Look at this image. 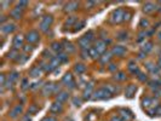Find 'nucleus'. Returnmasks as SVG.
I'll list each match as a JSON object with an SVG mask.
<instances>
[{
	"label": "nucleus",
	"instance_id": "f257e3e1",
	"mask_svg": "<svg viewBox=\"0 0 161 121\" xmlns=\"http://www.w3.org/2000/svg\"><path fill=\"white\" fill-rule=\"evenodd\" d=\"M111 97V93L108 91V89L107 87H103V89H99L97 90L95 93H93V99L96 100H99V99H108Z\"/></svg>",
	"mask_w": 161,
	"mask_h": 121
},
{
	"label": "nucleus",
	"instance_id": "f03ea898",
	"mask_svg": "<svg viewBox=\"0 0 161 121\" xmlns=\"http://www.w3.org/2000/svg\"><path fill=\"white\" fill-rule=\"evenodd\" d=\"M124 15H125L124 10H121V9L115 10V11L111 13V16H110V22L114 23V24L120 23L121 21H124Z\"/></svg>",
	"mask_w": 161,
	"mask_h": 121
},
{
	"label": "nucleus",
	"instance_id": "7ed1b4c3",
	"mask_svg": "<svg viewBox=\"0 0 161 121\" xmlns=\"http://www.w3.org/2000/svg\"><path fill=\"white\" fill-rule=\"evenodd\" d=\"M52 22H53V17L51 15L44 16L43 19H41V22H40V29H41L43 32H46L51 27Z\"/></svg>",
	"mask_w": 161,
	"mask_h": 121
},
{
	"label": "nucleus",
	"instance_id": "20e7f679",
	"mask_svg": "<svg viewBox=\"0 0 161 121\" xmlns=\"http://www.w3.org/2000/svg\"><path fill=\"white\" fill-rule=\"evenodd\" d=\"M25 40L29 44L36 43L38 40H39V33L36 30H30V32H28V33H27V35H25Z\"/></svg>",
	"mask_w": 161,
	"mask_h": 121
},
{
	"label": "nucleus",
	"instance_id": "39448f33",
	"mask_svg": "<svg viewBox=\"0 0 161 121\" xmlns=\"http://www.w3.org/2000/svg\"><path fill=\"white\" fill-rule=\"evenodd\" d=\"M95 49L97 50V52L99 55H103L107 50V41L104 40H97L96 41V45H95Z\"/></svg>",
	"mask_w": 161,
	"mask_h": 121
},
{
	"label": "nucleus",
	"instance_id": "423d86ee",
	"mask_svg": "<svg viewBox=\"0 0 161 121\" xmlns=\"http://www.w3.org/2000/svg\"><path fill=\"white\" fill-rule=\"evenodd\" d=\"M62 82L65 84V86H69V89H74V87H75V82H74V80H73L72 74H69V73L65 74V75L63 76Z\"/></svg>",
	"mask_w": 161,
	"mask_h": 121
},
{
	"label": "nucleus",
	"instance_id": "0eeeda50",
	"mask_svg": "<svg viewBox=\"0 0 161 121\" xmlns=\"http://www.w3.org/2000/svg\"><path fill=\"white\" fill-rule=\"evenodd\" d=\"M111 53H113V55H115V56L121 57L126 53V47H125V46H121V45H116V46H114V47H113Z\"/></svg>",
	"mask_w": 161,
	"mask_h": 121
},
{
	"label": "nucleus",
	"instance_id": "6e6552de",
	"mask_svg": "<svg viewBox=\"0 0 161 121\" xmlns=\"http://www.w3.org/2000/svg\"><path fill=\"white\" fill-rule=\"evenodd\" d=\"M78 44H79V47L81 49V50H90L91 47V41H89L85 36H83V38H80L79 39V41H78Z\"/></svg>",
	"mask_w": 161,
	"mask_h": 121
},
{
	"label": "nucleus",
	"instance_id": "1a4fd4ad",
	"mask_svg": "<svg viewBox=\"0 0 161 121\" xmlns=\"http://www.w3.org/2000/svg\"><path fill=\"white\" fill-rule=\"evenodd\" d=\"M12 45H13V49H15V50H18V49L23 47V46H24L23 45V36L22 35H16L15 39H13Z\"/></svg>",
	"mask_w": 161,
	"mask_h": 121
},
{
	"label": "nucleus",
	"instance_id": "9d476101",
	"mask_svg": "<svg viewBox=\"0 0 161 121\" xmlns=\"http://www.w3.org/2000/svg\"><path fill=\"white\" fill-rule=\"evenodd\" d=\"M136 91H137V86L136 85H129L126 87V90H125V96L127 98H132L133 95L136 93Z\"/></svg>",
	"mask_w": 161,
	"mask_h": 121
},
{
	"label": "nucleus",
	"instance_id": "9b49d317",
	"mask_svg": "<svg viewBox=\"0 0 161 121\" xmlns=\"http://www.w3.org/2000/svg\"><path fill=\"white\" fill-rule=\"evenodd\" d=\"M15 29H16V25L13 23H6V24L1 25V32L4 34H10V33H12Z\"/></svg>",
	"mask_w": 161,
	"mask_h": 121
},
{
	"label": "nucleus",
	"instance_id": "f8f14e48",
	"mask_svg": "<svg viewBox=\"0 0 161 121\" xmlns=\"http://www.w3.org/2000/svg\"><path fill=\"white\" fill-rule=\"evenodd\" d=\"M22 15H23L22 8H15L13 10H11V12H10V16H11L13 19H19V18H22Z\"/></svg>",
	"mask_w": 161,
	"mask_h": 121
},
{
	"label": "nucleus",
	"instance_id": "ddd939ff",
	"mask_svg": "<svg viewBox=\"0 0 161 121\" xmlns=\"http://www.w3.org/2000/svg\"><path fill=\"white\" fill-rule=\"evenodd\" d=\"M55 92V85L53 84H46L43 89V95L44 96H49L51 93Z\"/></svg>",
	"mask_w": 161,
	"mask_h": 121
},
{
	"label": "nucleus",
	"instance_id": "4468645a",
	"mask_svg": "<svg viewBox=\"0 0 161 121\" xmlns=\"http://www.w3.org/2000/svg\"><path fill=\"white\" fill-rule=\"evenodd\" d=\"M62 110H63V107H62V103H59V102L53 103L51 105V108H50V111L52 114H58V113H61Z\"/></svg>",
	"mask_w": 161,
	"mask_h": 121
},
{
	"label": "nucleus",
	"instance_id": "2eb2a0df",
	"mask_svg": "<svg viewBox=\"0 0 161 121\" xmlns=\"http://www.w3.org/2000/svg\"><path fill=\"white\" fill-rule=\"evenodd\" d=\"M156 10V6L155 4H153V3H145L144 4V8H143V11L145 13H151Z\"/></svg>",
	"mask_w": 161,
	"mask_h": 121
},
{
	"label": "nucleus",
	"instance_id": "dca6fc26",
	"mask_svg": "<svg viewBox=\"0 0 161 121\" xmlns=\"http://www.w3.org/2000/svg\"><path fill=\"white\" fill-rule=\"evenodd\" d=\"M78 6H79V4H78L76 1H70V3H68V4L65 5L64 10H65L67 12H72V11H75V10L78 9Z\"/></svg>",
	"mask_w": 161,
	"mask_h": 121
},
{
	"label": "nucleus",
	"instance_id": "f3484780",
	"mask_svg": "<svg viewBox=\"0 0 161 121\" xmlns=\"http://www.w3.org/2000/svg\"><path fill=\"white\" fill-rule=\"evenodd\" d=\"M68 98H69V93L65 92V91H63V92H61V93H59V95L57 96V102L63 103V102H65V100H68Z\"/></svg>",
	"mask_w": 161,
	"mask_h": 121
},
{
	"label": "nucleus",
	"instance_id": "a211bd4d",
	"mask_svg": "<svg viewBox=\"0 0 161 121\" xmlns=\"http://www.w3.org/2000/svg\"><path fill=\"white\" fill-rule=\"evenodd\" d=\"M22 113V107L21 105H16L11 111H10V116L11 118H17L19 114Z\"/></svg>",
	"mask_w": 161,
	"mask_h": 121
},
{
	"label": "nucleus",
	"instance_id": "6ab92c4d",
	"mask_svg": "<svg viewBox=\"0 0 161 121\" xmlns=\"http://www.w3.org/2000/svg\"><path fill=\"white\" fill-rule=\"evenodd\" d=\"M40 74H41V68H39V67H34V68H32L29 75L32 78H39Z\"/></svg>",
	"mask_w": 161,
	"mask_h": 121
},
{
	"label": "nucleus",
	"instance_id": "aec40b11",
	"mask_svg": "<svg viewBox=\"0 0 161 121\" xmlns=\"http://www.w3.org/2000/svg\"><path fill=\"white\" fill-rule=\"evenodd\" d=\"M92 87H93V84H92V82L87 85V87H86L85 91H84V99H89V98H90L91 91H92Z\"/></svg>",
	"mask_w": 161,
	"mask_h": 121
},
{
	"label": "nucleus",
	"instance_id": "412c9836",
	"mask_svg": "<svg viewBox=\"0 0 161 121\" xmlns=\"http://www.w3.org/2000/svg\"><path fill=\"white\" fill-rule=\"evenodd\" d=\"M156 100L155 99H153V98H149V97H147L143 99V105L147 107V108H149V107H151L154 103H155Z\"/></svg>",
	"mask_w": 161,
	"mask_h": 121
},
{
	"label": "nucleus",
	"instance_id": "4be33fe9",
	"mask_svg": "<svg viewBox=\"0 0 161 121\" xmlns=\"http://www.w3.org/2000/svg\"><path fill=\"white\" fill-rule=\"evenodd\" d=\"M74 70H75L78 74H84L85 70H86V67H85L84 64H81V63H79V64H76V65L74 67Z\"/></svg>",
	"mask_w": 161,
	"mask_h": 121
},
{
	"label": "nucleus",
	"instance_id": "5701e85b",
	"mask_svg": "<svg viewBox=\"0 0 161 121\" xmlns=\"http://www.w3.org/2000/svg\"><path fill=\"white\" fill-rule=\"evenodd\" d=\"M153 50V44L150 43V41H148V43H145L144 45H143V47H142V51L143 52H145V53H148L149 51H151Z\"/></svg>",
	"mask_w": 161,
	"mask_h": 121
},
{
	"label": "nucleus",
	"instance_id": "b1692460",
	"mask_svg": "<svg viewBox=\"0 0 161 121\" xmlns=\"http://www.w3.org/2000/svg\"><path fill=\"white\" fill-rule=\"evenodd\" d=\"M51 47H52L53 51H56L57 53H61V51H62V45L59 44V43H53L51 45Z\"/></svg>",
	"mask_w": 161,
	"mask_h": 121
},
{
	"label": "nucleus",
	"instance_id": "393cba45",
	"mask_svg": "<svg viewBox=\"0 0 161 121\" xmlns=\"http://www.w3.org/2000/svg\"><path fill=\"white\" fill-rule=\"evenodd\" d=\"M57 58L59 59V62H61V63H65L67 60H68V56H67L65 53H63V52L57 53Z\"/></svg>",
	"mask_w": 161,
	"mask_h": 121
},
{
	"label": "nucleus",
	"instance_id": "a878e982",
	"mask_svg": "<svg viewBox=\"0 0 161 121\" xmlns=\"http://www.w3.org/2000/svg\"><path fill=\"white\" fill-rule=\"evenodd\" d=\"M110 58H111V56H110L109 52L103 53V56L100 57V62H102V63H107V62H109V60H110Z\"/></svg>",
	"mask_w": 161,
	"mask_h": 121
},
{
	"label": "nucleus",
	"instance_id": "bb28decb",
	"mask_svg": "<svg viewBox=\"0 0 161 121\" xmlns=\"http://www.w3.org/2000/svg\"><path fill=\"white\" fill-rule=\"evenodd\" d=\"M89 53H90V56H91L92 58H98V57H99V53L97 52V50H96L95 47H91V49L89 50Z\"/></svg>",
	"mask_w": 161,
	"mask_h": 121
},
{
	"label": "nucleus",
	"instance_id": "cd10ccee",
	"mask_svg": "<svg viewBox=\"0 0 161 121\" xmlns=\"http://www.w3.org/2000/svg\"><path fill=\"white\" fill-rule=\"evenodd\" d=\"M75 21H76V17H75V16H70V17L65 21V25L70 27V25H73V24L75 23Z\"/></svg>",
	"mask_w": 161,
	"mask_h": 121
},
{
	"label": "nucleus",
	"instance_id": "c85d7f7f",
	"mask_svg": "<svg viewBox=\"0 0 161 121\" xmlns=\"http://www.w3.org/2000/svg\"><path fill=\"white\" fill-rule=\"evenodd\" d=\"M129 69H130V72L133 73V74H139V73H140V72L138 70V68H137V67H136L135 64H133L132 62H131L130 65H129Z\"/></svg>",
	"mask_w": 161,
	"mask_h": 121
},
{
	"label": "nucleus",
	"instance_id": "c756f323",
	"mask_svg": "<svg viewBox=\"0 0 161 121\" xmlns=\"http://www.w3.org/2000/svg\"><path fill=\"white\" fill-rule=\"evenodd\" d=\"M114 78H115V80H119V81H124V80H126V75L124 73H118Z\"/></svg>",
	"mask_w": 161,
	"mask_h": 121
},
{
	"label": "nucleus",
	"instance_id": "7c9ffc66",
	"mask_svg": "<svg viewBox=\"0 0 161 121\" xmlns=\"http://www.w3.org/2000/svg\"><path fill=\"white\" fill-rule=\"evenodd\" d=\"M139 25L142 27V28H148V27H149V21H148V19H145V18H142V19H140Z\"/></svg>",
	"mask_w": 161,
	"mask_h": 121
},
{
	"label": "nucleus",
	"instance_id": "2f4dec72",
	"mask_svg": "<svg viewBox=\"0 0 161 121\" xmlns=\"http://www.w3.org/2000/svg\"><path fill=\"white\" fill-rule=\"evenodd\" d=\"M84 25H85V21H80V22H79V24L76 23V24L74 25L75 28L73 29V32H78V30H80V29H81V28H83Z\"/></svg>",
	"mask_w": 161,
	"mask_h": 121
},
{
	"label": "nucleus",
	"instance_id": "473e14b6",
	"mask_svg": "<svg viewBox=\"0 0 161 121\" xmlns=\"http://www.w3.org/2000/svg\"><path fill=\"white\" fill-rule=\"evenodd\" d=\"M93 35H95V34H93V32H92V30H89L84 36H85L87 40H89V41H92V40H93Z\"/></svg>",
	"mask_w": 161,
	"mask_h": 121
},
{
	"label": "nucleus",
	"instance_id": "72a5a7b5",
	"mask_svg": "<svg viewBox=\"0 0 161 121\" xmlns=\"http://www.w3.org/2000/svg\"><path fill=\"white\" fill-rule=\"evenodd\" d=\"M16 56H18V52H17V50H15V49H13L11 52H9V55H8V57L11 58V59L16 58ZM16 59H17V58H16Z\"/></svg>",
	"mask_w": 161,
	"mask_h": 121
},
{
	"label": "nucleus",
	"instance_id": "f704fd0d",
	"mask_svg": "<svg viewBox=\"0 0 161 121\" xmlns=\"http://www.w3.org/2000/svg\"><path fill=\"white\" fill-rule=\"evenodd\" d=\"M118 39H120V40H125V39H127V33H126V30L120 32L119 34H118Z\"/></svg>",
	"mask_w": 161,
	"mask_h": 121
},
{
	"label": "nucleus",
	"instance_id": "c9c22d12",
	"mask_svg": "<svg viewBox=\"0 0 161 121\" xmlns=\"http://www.w3.org/2000/svg\"><path fill=\"white\" fill-rule=\"evenodd\" d=\"M64 44H65V46H64V47H65V50H67V51L73 52V51L75 50V49H74V46H73L70 43H64Z\"/></svg>",
	"mask_w": 161,
	"mask_h": 121
},
{
	"label": "nucleus",
	"instance_id": "e433bc0d",
	"mask_svg": "<svg viewBox=\"0 0 161 121\" xmlns=\"http://www.w3.org/2000/svg\"><path fill=\"white\" fill-rule=\"evenodd\" d=\"M18 79V74L15 72V73H12L10 74V76H9V80H11V81H16V80Z\"/></svg>",
	"mask_w": 161,
	"mask_h": 121
},
{
	"label": "nucleus",
	"instance_id": "4c0bfd02",
	"mask_svg": "<svg viewBox=\"0 0 161 121\" xmlns=\"http://www.w3.org/2000/svg\"><path fill=\"white\" fill-rule=\"evenodd\" d=\"M73 103H74V105L79 107L80 104H81V100H80L78 97H74V98H73Z\"/></svg>",
	"mask_w": 161,
	"mask_h": 121
},
{
	"label": "nucleus",
	"instance_id": "58836bf2",
	"mask_svg": "<svg viewBox=\"0 0 161 121\" xmlns=\"http://www.w3.org/2000/svg\"><path fill=\"white\" fill-rule=\"evenodd\" d=\"M137 76H138V79L140 80V81H145V80H147V75H144L143 73H139Z\"/></svg>",
	"mask_w": 161,
	"mask_h": 121
},
{
	"label": "nucleus",
	"instance_id": "ea45409f",
	"mask_svg": "<svg viewBox=\"0 0 161 121\" xmlns=\"http://www.w3.org/2000/svg\"><path fill=\"white\" fill-rule=\"evenodd\" d=\"M23 50H24L25 53H27V52H30V51L33 50V46H30V45H25V47H23Z\"/></svg>",
	"mask_w": 161,
	"mask_h": 121
},
{
	"label": "nucleus",
	"instance_id": "a19ab883",
	"mask_svg": "<svg viewBox=\"0 0 161 121\" xmlns=\"http://www.w3.org/2000/svg\"><path fill=\"white\" fill-rule=\"evenodd\" d=\"M43 121H56V119L53 116H46V118L43 119Z\"/></svg>",
	"mask_w": 161,
	"mask_h": 121
},
{
	"label": "nucleus",
	"instance_id": "79ce46f5",
	"mask_svg": "<svg viewBox=\"0 0 161 121\" xmlns=\"http://www.w3.org/2000/svg\"><path fill=\"white\" fill-rule=\"evenodd\" d=\"M150 72H151L153 74H158V73H159V68H158V67L154 65V67H153V69H151Z\"/></svg>",
	"mask_w": 161,
	"mask_h": 121
},
{
	"label": "nucleus",
	"instance_id": "37998d69",
	"mask_svg": "<svg viewBox=\"0 0 161 121\" xmlns=\"http://www.w3.org/2000/svg\"><path fill=\"white\" fill-rule=\"evenodd\" d=\"M0 4H1L3 9H6V6H8V5H10V1H1Z\"/></svg>",
	"mask_w": 161,
	"mask_h": 121
},
{
	"label": "nucleus",
	"instance_id": "c03bdc74",
	"mask_svg": "<svg viewBox=\"0 0 161 121\" xmlns=\"http://www.w3.org/2000/svg\"><path fill=\"white\" fill-rule=\"evenodd\" d=\"M110 121H124V119H121V118H120V116H114Z\"/></svg>",
	"mask_w": 161,
	"mask_h": 121
},
{
	"label": "nucleus",
	"instance_id": "a18cd8bd",
	"mask_svg": "<svg viewBox=\"0 0 161 121\" xmlns=\"http://www.w3.org/2000/svg\"><path fill=\"white\" fill-rule=\"evenodd\" d=\"M27 5H28V3H27V1H19L18 5H17V8H19V6H27Z\"/></svg>",
	"mask_w": 161,
	"mask_h": 121
},
{
	"label": "nucleus",
	"instance_id": "49530a36",
	"mask_svg": "<svg viewBox=\"0 0 161 121\" xmlns=\"http://www.w3.org/2000/svg\"><path fill=\"white\" fill-rule=\"evenodd\" d=\"M129 19H130V13L127 12V13L124 15V21H129Z\"/></svg>",
	"mask_w": 161,
	"mask_h": 121
},
{
	"label": "nucleus",
	"instance_id": "de8ad7c7",
	"mask_svg": "<svg viewBox=\"0 0 161 121\" xmlns=\"http://www.w3.org/2000/svg\"><path fill=\"white\" fill-rule=\"evenodd\" d=\"M145 55H147V53L142 51V52H140L139 55H138V58H140V59H142V58H144V57H145Z\"/></svg>",
	"mask_w": 161,
	"mask_h": 121
},
{
	"label": "nucleus",
	"instance_id": "09e8293b",
	"mask_svg": "<svg viewBox=\"0 0 161 121\" xmlns=\"http://www.w3.org/2000/svg\"><path fill=\"white\" fill-rule=\"evenodd\" d=\"M30 111H33V113H35V111H36V107H34V105H32L30 108H29V113H30Z\"/></svg>",
	"mask_w": 161,
	"mask_h": 121
},
{
	"label": "nucleus",
	"instance_id": "8fccbe9b",
	"mask_svg": "<svg viewBox=\"0 0 161 121\" xmlns=\"http://www.w3.org/2000/svg\"><path fill=\"white\" fill-rule=\"evenodd\" d=\"M22 121H32V119L29 118V115H25V116L22 119Z\"/></svg>",
	"mask_w": 161,
	"mask_h": 121
},
{
	"label": "nucleus",
	"instance_id": "3c124183",
	"mask_svg": "<svg viewBox=\"0 0 161 121\" xmlns=\"http://www.w3.org/2000/svg\"><path fill=\"white\" fill-rule=\"evenodd\" d=\"M156 114H158L159 116H161V105H159V107H158V110H156Z\"/></svg>",
	"mask_w": 161,
	"mask_h": 121
},
{
	"label": "nucleus",
	"instance_id": "603ef678",
	"mask_svg": "<svg viewBox=\"0 0 161 121\" xmlns=\"http://www.w3.org/2000/svg\"><path fill=\"white\" fill-rule=\"evenodd\" d=\"M93 5H96L95 1H91V3H87V4H86V6H93Z\"/></svg>",
	"mask_w": 161,
	"mask_h": 121
},
{
	"label": "nucleus",
	"instance_id": "864d4df0",
	"mask_svg": "<svg viewBox=\"0 0 161 121\" xmlns=\"http://www.w3.org/2000/svg\"><path fill=\"white\" fill-rule=\"evenodd\" d=\"M114 65H115V64H110V67H109L110 70H114V69H115V67H114Z\"/></svg>",
	"mask_w": 161,
	"mask_h": 121
},
{
	"label": "nucleus",
	"instance_id": "5fc2aeb1",
	"mask_svg": "<svg viewBox=\"0 0 161 121\" xmlns=\"http://www.w3.org/2000/svg\"><path fill=\"white\" fill-rule=\"evenodd\" d=\"M158 67H159V68H160V69H161V59H160V60H159V63H158Z\"/></svg>",
	"mask_w": 161,
	"mask_h": 121
},
{
	"label": "nucleus",
	"instance_id": "6e6d98bb",
	"mask_svg": "<svg viewBox=\"0 0 161 121\" xmlns=\"http://www.w3.org/2000/svg\"><path fill=\"white\" fill-rule=\"evenodd\" d=\"M5 21V16H1V23Z\"/></svg>",
	"mask_w": 161,
	"mask_h": 121
},
{
	"label": "nucleus",
	"instance_id": "4d7b16f0",
	"mask_svg": "<svg viewBox=\"0 0 161 121\" xmlns=\"http://www.w3.org/2000/svg\"><path fill=\"white\" fill-rule=\"evenodd\" d=\"M158 36H159V39L161 40V32H160V33H159V34H158Z\"/></svg>",
	"mask_w": 161,
	"mask_h": 121
},
{
	"label": "nucleus",
	"instance_id": "13d9d810",
	"mask_svg": "<svg viewBox=\"0 0 161 121\" xmlns=\"http://www.w3.org/2000/svg\"><path fill=\"white\" fill-rule=\"evenodd\" d=\"M69 121H72V120H69Z\"/></svg>",
	"mask_w": 161,
	"mask_h": 121
}]
</instances>
